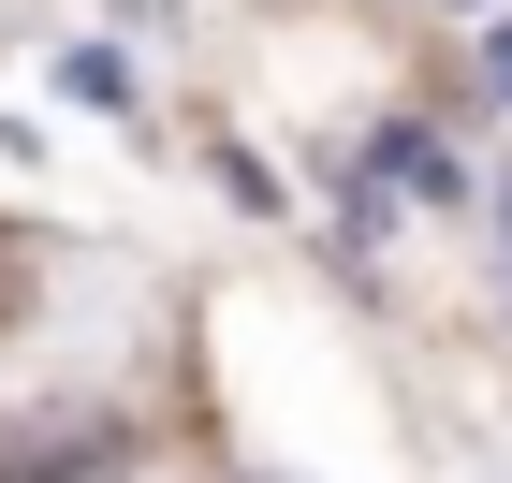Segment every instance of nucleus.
<instances>
[{
	"instance_id": "nucleus-1",
	"label": "nucleus",
	"mask_w": 512,
	"mask_h": 483,
	"mask_svg": "<svg viewBox=\"0 0 512 483\" xmlns=\"http://www.w3.org/2000/svg\"><path fill=\"white\" fill-rule=\"evenodd\" d=\"M118 469H132L118 410H30V425H0V483H118Z\"/></svg>"
},
{
	"instance_id": "nucleus-2",
	"label": "nucleus",
	"mask_w": 512,
	"mask_h": 483,
	"mask_svg": "<svg viewBox=\"0 0 512 483\" xmlns=\"http://www.w3.org/2000/svg\"><path fill=\"white\" fill-rule=\"evenodd\" d=\"M483 88H498V103H512V15H498V30H483Z\"/></svg>"
}]
</instances>
